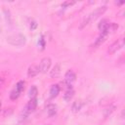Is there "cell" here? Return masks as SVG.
<instances>
[{
	"mask_svg": "<svg viewBox=\"0 0 125 125\" xmlns=\"http://www.w3.org/2000/svg\"><path fill=\"white\" fill-rule=\"evenodd\" d=\"M6 39H7V43H9L10 45L15 46V47H21V46H23L26 43L25 36L22 35V34H20V33L9 35Z\"/></svg>",
	"mask_w": 125,
	"mask_h": 125,
	"instance_id": "1",
	"label": "cell"
},
{
	"mask_svg": "<svg viewBox=\"0 0 125 125\" xmlns=\"http://www.w3.org/2000/svg\"><path fill=\"white\" fill-rule=\"evenodd\" d=\"M123 47H124V38H123V37H121L120 39H118L117 41L113 42V43L109 46V48H108L107 52H108V54L112 55V54L116 53L117 51H119V50H120L121 48H123Z\"/></svg>",
	"mask_w": 125,
	"mask_h": 125,
	"instance_id": "2",
	"label": "cell"
},
{
	"mask_svg": "<svg viewBox=\"0 0 125 125\" xmlns=\"http://www.w3.org/2000/svg\"><path fill=\"white\" fill-rule=\"evenodd\" d=\"M51 59L50 58H48V57H45V58H43L42 60H41V62H40V63H39V70H40V72H42V73H46L48 70H49V68H50V66H51Z\"/></svg>",
	"mask_w": 125,
	"mask_h": 125,
	"instance_id": "3",
	"label": "cell"
},
{
	"mask_svg": "<svg viewBox=\"0 0 125 125\" xmlns=\"http://www.w3.org/2000/svg\"><path fill=\"white\" fill-rule=\"evenodd\" d=\"M107 10V7L106 6H101V7H99V8H97V9H95L90 15H89V17H90V19H91V21H95L96 19H98L100 16H102V15H104V12Z\"/></svg>",
	"mask_w": 125,
	"mask_h": 125,
	"instance_id": "4",
	"label": "cell"
},
{
	"mask_svg": "<svg viewBox=\"0 0 125 125\" xmlns=\"http://www.w3.org/2000/svg\"><path fill=\"white\" fill-rule=\"evenodd\" d=\"M108 31H104V32H101V34L99 35V37L96 39V41H95V47H98V46H100V45H102L105 40H106V38H107V36H108Z\"/></svg>",
	"mask_w": 125,
	"mask_h": 125,
	"instance_id": "5",
	"label": "cell"
},
{
	"mask_svg": "<svg viewBox=\"0 0 125 125\" xmlns=\"http://www.w3.org/2000/svg\"><path fill=\"white\" fill-rule=\"evenodd\" d=\"M61 70H62V65H61L60 62H58V63H56L55 66L52 68V70H51V72H50V76H51L52 78H57V77H59L60 74H61Z\"/></svg>",
	"mask_w": 125,
	"mask_h": 125,
	"instance_id": "6",
	"label": "cell"
},
{
	"mask_svg": "<svg viewBox=\"0 0 125 125\" xmlns=\"http://www.w3.org/2000/svg\"><path fill=\"white\" fill-rule=\"evenodd\" d=\"M75 79H76V74H75V72H74L73 70H71V69L67 70L66 73H65V75H64V81L67 82V83H69V84H71L72 82L75 81Z\"/></svg>",
	"mask_w": 125,
	"mask_h": 125,
	"instance_id": "7",
	"label": "cell"
},
{
	"mask_svg": "<svg viewBox=\"0 0 125 125\" xmlns=\"http://www.w3.org/2000/svg\"><path fill=\"white\" fill-rule=\"evenodd\" d=\"M39 72H40L39 66L36 65V64H31V65L28 67V69H27V75H28V77H34V76H36Z\"/></svg>",
	"mask_w": 125,
	"mask_h": 125,
	"instance_id": "8",
	"label": "cell"
},
{
	"mask_svg": "<svg viewBox=\"0 0 125 125\" xmlns=\"http://www.w3.org/2000/svg\"><path fill=\"white\" fill-rule=\"evenodd\" d=\"M36 106H37V100H36V98H34V99H30L29 100V102L27 103V104L25 105L24 108L26 110H28L29 112H32V111L35 110Z\"/></svg>",
	"mask_w": 125,
	"mask_h": 125,
	"instance_id": "9",
	"label": "cell"
},
{
	"mask_svg": "<svg viewBox=\"0 0 125 125\" xmlns=\"http://www.w3.org/2000/svg\"><path fill=\"white\" fill-rule=\"evenodd\" d=\"M108 24H109V22L107 21V20H102L100 22H99V24H98V28H99V30L101 31V32H104V31H107V28H108Z\"/></svg>",
	"mask_w": 125,
	"mask_h": 125,
	"instance_id": "10",
	"label": "cell"
},
{
	"mask_svg": "<svg viewBox=\"0 0 125 125\" xmlns=\"http://www.w3.org/2000/svg\"><path fill=\"white\" fill-rule=\"evenodd\" d=\"M60 91H61V88H60V86L58 84L52 85V87L50 89V97L51 98H56L59 95Z\"/></svg>",
	"mask_w": 125,
	"mask_h": 125,
	"instance_id": "11",
	"label": "cell"
},
{
	"mask_svg": "<svg viewBox=\"0 0 125 125\" xmlns=\"http://www.w3.org/2000/svg\"><path fill=\"white\" fill-rule=\"evenodd\" d=\"M83 104H83L82 101H76V102H74V103L72 104V106H71L72 111H73V112H77V111H79V110L82 108Z\"/></svg>",
	"mask_w": 125,
	"mask_h": 125,
	"instance_id": "12",
	"label": "cell"
},
{
	"mask_svg": "<svg viewBox=\"0 0 125 125\" xmlns=\"http://www.w3.org/2000/svg\"><path fill=\"white\" fill-rule=\"evenodd\" d=\"M115 108H116L115 105H111V104H109L105 109H104V118L108 117V116L115 110Z\"/></svg>",
	"mask_w": 125,
	"mask_h": 125,
	"instance_id": "13",
	"label": "cell"
},
{
	"mask_svg": "<svg viewBox=\"0 0 125 125\" xmlns=\"http://www.w3.org/2000/svg\"><path fill=\"white\" fill-rule=\"evenodd\" d=\"M73 96H74V91H73L72 89L66 90L65 93L63 94V100H64L65 102H70V100L73 98Z\"/></svg>",
	"mask_w": 125,
	"mask_h": 125,
	"instance_id": "14",
	"label": "cell"
},
{
	"mask_svg": "<svg viewBox=\"0 0 125 125\" xmlns=\"http://www.w3.org/2000/svg\"><path fill=\"white\" fill-rule=\"evenodd\" d=\"M47 113H48V115H49L50 117L53 116V115H55V114L57 113V106H56L55 104H49V105L47 106Z\"/></svg>",
	"mask_w": 125,
	"mask_h": 125,
	"instance_id": "15",
	"label": "cell"
},
{
	"mask_svg": "<svg viewBox=\"0 0 125 125\" xmlns=\"http://www.w3.org/2000/svg\"><path fill=\"white\" fill-rule=\"evenodd\" d=\"M4 14H5V17H6V21H7V22H8V24H10L11 26L13 25V18L11 17V13H10V11H9V9H7V8H4Z\"/></svg>",
	"mask_w": 125,
	"mask_h": 125,
	"instance_id": "16",
	"label": "cell"
},
{
	"mask_svg": "<svg viewBox=\"0 0 125 125\" xmlns=\"http://www.w3.org/2000/svg\"><path fill=\"white\" fill-rule=\"evenodd\" d=\"M92 21H91V19H90V17H89V15L87 16V17H85L82 21H81V22H80V25H79V27L82 29V28H84L85 26H87L90 22H91Z\"/></svg>",
	"mask_w": 125,
	"mask_h": 125,
	"instance_id": "17",
	"label": "cell"
},
{
	"mask_svg": "<svg viewBox=\"0 0 125 125\" xmlns=\"http://www.w3.org/2000/svg\"><path fill=\"white\" fill-rule=\"evenodd\" d=\"M37 94H38V90H37V88H36L35 86H32V87L29 89V92H28V96H29V98H30V99H34V98H36Z\"/></svg>",
	"mask_w": 125,
	"mask_h": 125,
	"instance_id": "18",
	"label": "cell"
},
{
	"mask_svg": "<svg viewBox=\"0 0 125 125\" xmlns=\"http://www.w3.org/2000/svg\"><path fill=\"white\" fill-rule=\"evenodd\" d=\"M15 89H16L17 91H19L20 93H21V92H22V90L24 89V81H22V80L19 81V82L17 83V85H16Z\"/></svg>",
	"mask_w": 125,
	"mask_h": 125,
	"instance_id": "19",
	"label": "cell"
},
{
	"mask_svg": "<svg viewBox=\"0 0 125 125\" xmlns=\"http://www.w3.org/2000/svg\"><path fill=\"white\" fill-rule=\"evenodd\" d=\"M13 111H14V108L13 107H7V108H5V109L2 110V115L4 117H7V116L11 115L13 113Z\"/></svg>",
	"mask_w": 125,
	"mask_h": 125,
	"instance_id": "20",
	"label": "cell"
},
{
	"mask_svg": "<svg viewBox=\"0 0 125 125\" xmlns=\"http://www.w3.org/2000/svg\"><path fill=\"white\" fill-rule=\"evenodd\" d=\"M20 95H21V93H20L19 91H17L16 89H14V90L11 92V94H10V99H11V100H16V99L19 98Z\"/></svg>",
	"mask_w": 125,
	"mask_h": 125,
	"instance_id": "21",
	"label": "cell"
},
{
	"mask_svg": "<svg viewBox=\"0 0 125 125\" xmlns=\"http://www.w3.org/2000/svg\"><path fill=\"white\" fill-rule=\"evenodd\" d=\"M110 101H111V99H110V98H107V97H106V98H104V99H102V100H101L100 104H101V105H109V104H110V103H111Z\"/></svg>",
	"mask_w": 125,
	"mask_h": 125,
	"instance_id": "22",
	"label": "cell"
},
{
	"mask_svg": "<svg viewBox=\"0 0 125 125\" xmlns=\"http://www.w3.org/2000/svg\"><path fill=\"white\" fill-rule=\"evenodd\" d=\"M74 4V2H71V1H65V2H63L62 4V8H67L68 6H71V5H73Z\"/></svg>",
	"mask_w": 125,
	"mask_h": 125,
	"instance_id": "23",
	"label": "cell"
},
{
	"mask_svg": "<svg viewBox=\"0 0 125 125\" xmlns=\"http://www.w3.org/2000/svg\"><path fill=\"white\" fill-rule=\"evenodd\" d=\"M36 26H37V23H36L35 21H32V22L30 23V28H31V29H35Z\"/></svg>",
	"mask_w": 125,
	"mask_h": 125,
	"instance_id": "24",
	"label": "cell"
},
{
	"mask_svg": "<svg viewBox=\"0 0 125 125\" xmlns=\"http://www.w3.org/2000/svg\"><path fill=\"white\" fill-rule=\"evenodd\" d=\"M1 105H2V104H1V102H0V111H1Z\"/></svg>",
	"mask_w": 125,
	"mask_h": 125,
	"instance_id": "25",
	"label": "cell"
},
{
	"mask_svg": "<svg viewBox=\"0 0 125 125\" xmlns=\"http://www.w3.org/2000/svg\"><path fill=\"white\" fill-rule=\"evenodd\" d=\"M48 125H51V124H48Z\"/></svg>",
	"mask_w": 125,
	"mask_h": 125,
	"instance_id": "26",
	"label": "cell"
},
{
	"mask_svg": "<svg viewBox=\"0 0 125 125\" xmlns=\"http://www.w3.org/2000/svg\"><path fill=\"white\" fill-rule=\"evenodd\" d=\"M0 85H1V83H0Z\"/></svg>",
	"mask_w": 125,
	"mask_h": 125,
	"instance_id": "27",
	"label": "cell"
}]
</instances>
